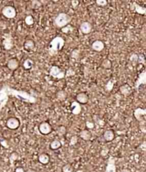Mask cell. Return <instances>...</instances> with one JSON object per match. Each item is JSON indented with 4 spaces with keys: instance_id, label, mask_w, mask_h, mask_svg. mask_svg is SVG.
I'll return each mask as SVG.
<instances>
[{
    "instance_id": "37",
    "label": "cell",
    "mask_w": 146,
    "mask_h": 172,
    "mask_svg": "<svg viewBox=\"0 0 146 172\" xmlns=\"http://www.w3.org/2000/svg\"><path fill=\"white\" fill-rule=\"evenodd\" d=\"M27 172H37V171H36L35 170H34V169H29Z\"/></svg>"
},
{
    "instance_id": "17",
    "label": "cell",
    "mask_w": 146,
    "mask_h": 172,
    "mask_svg": "<svg viewBox=\"0 0 146 172\" xmlns=\"http://www.w3.org/2000/svg\"><path fill=\"white\" fill-rule=\"evenodd\" d=\"M61 147V142L58 140H54L51 142L50 144V148L52 150H59V148Z\"/></svg>"
},
{
    "instance_id": "15",
    "label": "cell",
    "mask_w": 146,
    "mask_h": 172,
    "mask_svg": "<svg viewBox=\"0 0 146 172\" xmlns=\"http://www.w3.org/2000/svg\"><path fill=\"white\" fill-rule=\"evenodd\" d=\"M38 160L41 164L45 165V164H47L49 163V161H50V157H49V156L47 154L43 153V154H40L38 158Z\"/></svg>"
},
{
    "instance_id": "35",
    "label": "cell",
    "mask_w": 146,
    "mask_h": 172,
    "mask_svg": "<svg viewBox=\"0 0 146 172\" xmlns=\"http://www.w3.org/2000/svg\"><path fill=\"white\" fill-rule=\"evenodd\" d=\"M15 172H24V169L22 167H17L15 169Z\"/></svg>"
},
{
    "instance_id": "31",
    "label": "cell",
    "mask_w": 146,
    "mask_h": 172,
    "mask_svg": "<svg viewBox=\"0 0 146 172\" xmlns=\"http://www.w3.org/2000/svg\"><path fill=\"white\" fill-rule=\"evenodd\" d=\"M78 142V138L76 136H73V137H71L70 141V144L71 145H75V144L77 143Z\"/></svg>"
},
{
    "instance_id": "33",
    "label": "cell",
    "mask_w": 146,
    "mask_h": 172,
    "mask_svg": "<svg viewBox=\"0 0 146 172\" xmlns=\"http://www.w3.org/2000/svg\"><path fill=\"white\" fill-rule=\"evenodd\" d=\"M75 55H76V56L77 57V58H79V50L75 49V50H73V51H72V53H71V57H72V58H74Z\"/></svg>"
},
{
    "instance_id": "20",
    "label": "cell",
    "mask_w": 146,
    "mask_h": 172,
    "mask_svg": "<svg viewBox=\"0 0 146 172\" xmlns=\"http://www.w3.org/2000/svg\"><path fill=\"white\" fill-rule=\"evenodd\" d=\"M25 23L28 26H32L33 24H34V19L32 16L31 15H28L25 17Z\"/></svg>"
},
{
    "instance_id": "14",
    "label": "cell",
    "mask_w": 146,
    "mask_h": 172,
    "mask_svg": "<svg viewBox=\"0 0 146 172\" xmlns=\"http://www.w3.org/2000/svg\"><path fill=\"white\" fill-rule=\"evenodd\" d=\"M103 138L105 140V141L106 142L113 141L114 140V138H115V133L111 130H106L103 133Z\"/></svg>"
},
{
    "instance_id": "12",
    "label": "cell",
    "mask_w": 146,
    "mask_h": 172,
    "mask_svg": "<svg viewBox=\"0 0 146 172\" xmlns=\"http://www.w3.org/2000/svg\"><path fill=\"white\" fill-rule=\"evenodd\" d=\"M35 42L32 39H27L26 40L24 44V49L27 50V51H31L35 48Z\"/></svg>"
},
{
    "instance_id": "1",
    "label": "cell",
    "mask_w": 146,
    "mask_h": 172,
    "mask_svg": "<svg viewBox=\"0 0 146 172\" xmlns=\"http://www.w3.org/2000/svg\"><path fill=\"white\" fill-rule=\"evenodd\" d=\"M65 45V41L62 37L56 36L51 41L49 44L48 51L49 54L51 56L56 55L60 51H61Z\"/></svg>"
},
{
    "instance_id": "10",
    "label": "cell",
    "mask_w": 146,
    "mask_h": 172,
    "mask_svg": "<svg viewBox=\"0 0 146 172\" xmlns=\"http://www.w3.org/2000/svg\"><path fill=\"white\" fill-rule=\"evenodd\" d=\"M71 110L73 114L78 115L81 112V106L78 102L74 101L71 104Z\"/></svg>"
},
{
    "instance_id": "27",
    "label": "cell",
    "mask_w": 146,
    "mask_h": 172,
    "mask_svg": "<svg viewBox=\"0 0 146 172\" xmlns=\"http://www.w3.org/2000/svg\"><path fill=\"white\" fill-rule=\"evenodd\" d=\"M18 154H17V152L11 153V154L9 157V161L10 162H11V164H13V162L18 159Z\"/></svg>"
},
{
    "instance_id": "3",
    "label": "cell",
    "mask_w": 146,
    "mask_h": 172,
    "mask_svg": "<svg viewBox=\"0 0 146 172\" xmlns=\"http://www.w3.org/2000/svg\"><path fill=\"white\" fill-rule=\"evenodd\" d=\"M49 75L53 78L56 79H63L66 76V72L61 69L57 65H53L49 71Z\"/></svg>"
},
{
    "instance_id": "2",
    "label": "cell",
    "mask_w": 146,
    "mask_h": 172,
    "mask_svg": "<svg viewBox=\"0 0 146 172\" xmlns=\"http://www.w3.org/2000/svg\"><path fill=\"white\" fill-rule=\"evenodd\" d=\"M71 21V18L69 14L66 13L61 12L58 14L54 19V24L59 28H62L63 27L66 26Z\"/></svg>"
},
{
    "instance_id": "8",
    "label": "cell",
    "mask_w": 146,
    "mask_h": 172,
    "mask_svg": "<svg viewBox=\"0 0 146 172\" xmlns=\"http://www.w3.org/2000/svg\"><path fill=\"white\" fill-rule=\"evenodd\" d=\"M92 26L89 21H83L80 25V30L83 34H89L91 31Z\"/></svg>"
},
{
    "instance_id": "28",
    "label": "cell",
    "mask_w": 146,
    "mask_h": 172,
    "mask_svg": "<svg viewBox=\"0 0 146 172\" xmlns=\"http://www.w3.org/2000/svg\"><path fill=\"white\" fill-rule=\"evenodd\" d=\"M135 6H136V8H135V10H136V11L138 13H139V14H144L145 13V9L143 8V7H140V6L137 5V4H135Z\"/></svg>"
},
{
    "instance_id": "38",
    "label": "cell",
    "mask_w": 146,
    "mask_h": 172,
    "mask_svg": "<svg viewBox=\"0 0 146 172\" xmlns=\"http://www.w3.org/2000/svg\"><path fill=\"white\" fill-rule=\"evenodd\" d=\"M76 172H83V171H82V170H79V171H76Z\"/></svg>"
},
{
    "instance_id": "16",
    "label": "cell",
    "mask_w": 146,
    "mask_h": 172,
    "mask_svg": "<svg viewBox=\"0 0 146 172\" xmlns=\"http://www.w3.org/2000/svg\"><path fill=\"white\" fill-rule=\"evenodd\" d=\"M80 137L82 140H85V141H88L91 137V132L89 130H84L80 132Z\"/></svg>"
},
{
    "instance_id": "4",
    "label": "cell",
    "mask_w": 146,
    "mask_h": 172,
    "mask_svg": "<svg viewBox=\"0 0 146 172\" xmlns=\"http://www.w3.org/2000/svg\"><path fill=\"white\" fill-rule=\"evenodd\" d=\"M1 14L4 17H5L7 19H13L17 15V11L14 7L11 6H5L2 9Z\"/></svg>"
},
{
    "instance_id": "11",
    "label": "cell",
    "mask_w": 146,
    "mask_h": 172,
    "mask_svg": "<svg viewBox=\"0 0 146 172\" xmlns=\"http://www.w3.org/2000/svg\"><path fill=\"white\" fill-rule=\"evenodd\" d=\"M89 101V96L85 93H80L76 95V102L79 104H86Z\"/></svg>"
},
{
    "instance_id": "36",
    "label": "cell",
    "mask_w": 146,
    "mask_h": 172,
    "mask_svg": "<svg viewBox=\"0 0 146 172\" xmlns=\"http://www.w3.org/2000/svg\"><path fill=\"white\" fill-rule=\"evenodd\" d=\"M79 4V1H72V5L73 6V7H76V6Z\"/></svg>"
},
{
    "instance_id": "6",
    "label": "cell",
    "mask_w": 146,
    "mask_h": 172,
    "mask_svg": "<svg viewBox=\"0 0 146 172\" xmlns=\"http://www.w3.org/2000/svg\"><path fill=\"white\" fill-rule=\"evenodd\" d=\"M6 124H7V127L10 130H17L19 127L20 122L19 120L16 117H10L7 120Z\"/></svg>"
},
{
    "instance_id": "13",
    "label": "cell",
    "mask_w": 146,
    "mask_h": 172,
    "mask_svg": "<svg viewBox=\"0 0 146 172\" xmlns=\"http://www.w3.org/2000/svg\"><path fill=\"white\" fill-rule=\"evenodd\" d=\"M19 65V61L16 58H11V59L9 60L8 62H7V68L11 70V71H14V70L17 69Z\"/></svg>"
},
{
    "instance_id": "25",
    "label": "cell",
    "mask_w": 146,
    "mask_h": 172,
    "mask_svg": "<svg viewBox=\"0 0 146 172\" xmlns=\"http://www.w3.org/2000/svg\"><path fill=\"white\" fill-rule=\"evenodd\" d=\"M66 129L64 126H60L57 129V133L59 136H63L66 134Z\"/></svg>"
},
{
    "instance_id": "19",
    "label": "cell",
    "mask_w": 146,
    "mask_h": 172,
    "mask_svg": "<svg viewBox=\"0 0 146 172\" xmlns=\"http://www.w3.org/2000/svg\"><path fill=\"white\" fill-rule=\"evenodd\" d=\"M120 90H121V93L124 95H128L131 94V90L129 86H128L127 85H122L121 87H120Z\"/></svg>"
},
{
    "instance_id": "39",
    "label": "cell",
    "mask_w": 146,
    "mask_h": 172,
    "mask_svg": "<svg viewBox=\"0 0 146 172\" xmlns=\"http://www.w3.org/2000/svg\"><path fill=\"white\" fill-rule=\"evenodd\" d=\"M1 46H0V52H1Z\"/></svg>"
},
{
    "instance_id": "21",
    "label": "cell",
    "mask_w": 146,
    "mask_h": 172,
    "mask_svg": "<svg viewBox=\"0 0 146 172\" xmlns=\"http://www.w3.org/2000/svg\"><path fill=\"white\" fill-rule=\"evenodd\" d=\"M56 97L61 101H63L66 99V92L63 91V90H61V91L58 92L57 94H56Z\"/></svg>"
},
{
    "instance_id": "5",
    "label": "cell",
    "mask_w": 146,
    "mask_h": 172,
    "mask_svg": "<svg viewBox=\"0 0 146 172\" xmlns=\"http://www.w3.org/2000/svg\"><path fill=\"white\" fill-rule=\"evenodd\" d=\"M39 130L44 135H47L50 134L52 131L51 125L47 122H43L39 126Z\"/></svg>"
},
{
    "instance_id": "30",
    "label": "cell",
    "mask_w": 146,
    "mask_h": 172,
    "mask_svg": "<svg viewBox=\"0 0 146 172\" xmlns=\"http://www.w3.org/2000/svg\"><path fill=\"white\" fill-rule=\"evenodd\" d=\"M131 61L133 63H137V61H138V56L137 54H133L130 58Z\"/></svg>"
},
{
    "instance_id": "18",
    "label": "cell",
    "mask_w": 146,
    "mask_h": 172,
    "mask_svg": "<svg viewBox=\"0 0 146 172\" xmlns=\"http://www.w3.org/2000/svg\"><path fill=\"white\" fill-rule=\"evenodd\" d=\"M33 65H34V62H33L31 59H29V58L26 59L25 61H24V63H23V66H24V68H25L26 70L31 69L33 67Z\"/></svg>"
},
{
    "instance_id": "23",
    "label": "cell",
    "mask_w": 146,
    "mask_h": 172,
    "mask_svg": "<svg viewBox=\"0 0 146 172\" xmlns=\"http://www.w3.org/2000/svg\"><path fill=\"white\" fill-rule=\"evenodd\" d=\"M73 27H72L71 26L69 25V24H68L67 26H66L63 27V28H61V31L63 33H64V34H70V33L73 32Z\"/></svg>"
},
{
    "instance_id": "22",
    "label": "cell",
    "mask_w": 146,
    "mask_h": 172,
    "mask_svg": "<svg viewBox=\"0 0 146 172\" xmlns=\"http://www.w3.org/2000/svg\"><path fill=\"white\" fill-rule=\"evenodd\" d=\"M145 114V110H143V109L138 108L136 109L134 112V115H135V118L138 120V117H139L140 115H144Z\"/></svg>"
},
{
    "instance_id": "7",
    "label": "cell",
    "mask_w": 146,
    "mask_h": 172,
    "mask_svg": "<svg viewBox=\"0 0 146 172\" xmlns=\"http://www.w3.org/2000/svg\"><path fill=\"white\" fill-rule=\"evenodd\" d=\"M105 172H116L115 159L114 157H111L108 159Z\"/></svg>"
},
{
    "instance_id": "32",
    "label": "cell",
    "mask_w": 146,
    "mask_h": 172,
    "mask_svg": "<svg viewBox=\"0 0 146 172\" xmlns=\"http://www.w3.org/2000/svg\"><path fill=\"white\" fill-rule=\"evenodd\" d=\"M86 127H87L89 129H90V130H91V129H93V128H94V127H95L94 123L92 122H89V121L86 122Z\"/></svg>"
},
{
    "instance_id": "24",
    "label": "cell",
    "mask_w": 146,
    "mask_h": 172,
    "mask_svg": "<svg viewBox=\"0 0 146 172\" xmlns=\"http://www.w3.org/2000/svg\"><path fill=\"white\" fill-rule=\"evenodd\" d=\"M73 171H74L73 167L71 164H67L62 167V171L63 172H73Z\"/></svg>"
},
{
    "instance_id": "26",
    "label": "cell",
    "mask_w": 146,
    "mask_h": 172,
    "mask_svg": "<svg viewBox=\"0 0 146 172\" xmlns=\"http://www.w3.org/2000/svg\"><path fill=\"white\" fill-rule=\"evenodd\" d=\"M111 65H112V64H111V61H109L108 59H105L102 63V66L104 68H106V69L111 68Z\"/></svg>"
},
{
    "instance_id": "29",
    "label": "cell",
    "mask_w": 146,
    "mask_h": 172,
    "mask_svg": "<svg viewBox=\"0 0 146 172\" xmlns=\"http://www.w3.org/2000/svg\"><path fill=\"white\" fill-rule=\"evenodd\" d=\"M96 3L98 4V6H101V7H104L107 4L108 1L106 0H96Z\"/></svg>"
},
{
    "instance_id": "9",
    "label": "cell",
    "mask_w": 146,
    "mask_h": 172,
    "mask_svg": "<svg viewBox=\"0 0 146 172\" xmlns=\"http://www.w3.org/2000/svg\"><path fill=\"white\" fill-rule=\"evenodd\" d=\"M91 48L93 51H97V52H101L105 48V45H104V43L101 40H96L92 44Z\"/></svg>"
},
{
    "instance_id": "34",
    "label": "cell",
    "mask_w": 146,
    "mask_h": 172,
    "mask_svg": "<svg viewBox=\"0 0 146 172\" xmlns=\"http://www.w3.org/2000/svg\"><path fill=\"white\" fill-rule=\"evenodd\" d=\"M0 143H1V145H2L4 147H5V148H8L9 147V144H8V142H7V140H1Z\"/></svg>"
},
{
    "instance_id": "40",
    "label": "cell",
    "mask_w": 146,
    "mask_h": 172,
    "mask_svg": "<svg viewBox=\"0 0 146 172\" xmlns=\"http://www.w3.org/2000/svg\"><path fill=\"white\" fill-rule=\"evenodd\" d=\"M0 149H1V147H0Z\"/></svg>"
}]
</instances>
